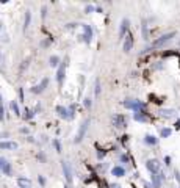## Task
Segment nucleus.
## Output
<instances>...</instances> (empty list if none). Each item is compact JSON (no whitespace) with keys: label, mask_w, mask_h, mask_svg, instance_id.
Wrapping results in <instances>:
<instances>
[{"label":"nucleus","mask_w":180,"mask_h":188,"mask_svg":"<svg viewBox=\"0 0 180 188\" xmlns=\"http://www.w3.org/2000/svg\"><path fill=\"white\" fill-rule=\"evenodd\" d=\"M56 111L60 114V118H63V119H71L72 118V113L66 107H56Z\"/></svg>","instance_id":"4"},{"label":"nucleus","mask_w":180,"mask_h":188,"mask_svg":"<svg viewBox=\"0 0 180 188\" xmlns=\"http://www.w3.org/2000/svg\"><path fill=\"white\" fill-rule=\"evenodd\" d=\"M30 21H31V11H27V13H25V21H24V31L28 30Z\"/></svg>","instance_id":"10"},{"label":"nucleus","mask_w":180,"mask_h":188,"mask_svg":"<svg viewBox=\"0 0 180 188\" xmlns=\"http://www.w3.org/2000/svg\"><path fill=\"white\" fill-rule=\"evenodd\" d=\"M17 185L20 188H31V180L27 177H19L17 179Z\"/></svg>","instance_id":"6"},{"label":"nucleus","mask_w":180,"mask_h":188,"mask_svg":"<svg viewBox=\"0 0 180 188\" xmlns=\"http://www.w3.org/2000/svg\"><path fill=\"white\" fill-rule=\"evenodd\" d=\"M85 107H91V100L89 99H85Z\"/></svg>","instance_id":"17"},{"label":"nucleus","mask_w":180,"mask_h":188,"mask_svg":"<svg viewBox=\"0 0 180 188\" xmlns=\"http://www.w3.org/2000/svg\"><path fill=\"white\" fill-rule=\"evenodd\" d=\"M53 144H55V148H56V152H61V148H60V143H58V141H53Z\"/></svg>","instance_id":"16"},{"label":"nucleus","mask_w":180,"mask_h":188,"mask_svg":"<svg viewBox=\"0 0 180 188\" xmlns=\"http://www.w3.org/2000/svg\"><path fill=\"white\" fill-rule=\"evenodd\" d=\"M83 30H85V41H86V43H89V41H91V36H92V31H91V27L89 25H86V24H83Z\"/></svg>","instance_id":"7"},{"label":"nucleus","mask_w":180,"mask_h":188,"mask_svg":"<svg viewBox=\"0 0 180 188\" xmlns=\"http://www.w3.org/2000/svg\"><path fill=\"white\" fill-rule=\"evenodd\" d=\"M0 171H2L3 174H6V176H10L11 174V165L6 162L5 158L0 157Z\"/></svg>","instance_id":"2"},{"label":"nucleus","mask_w":180,"mask_h":188,"mask_svg":"<svg viewBox=\"0 0 180 188\" xmlns=\"http://www.w3.org/2000/svg\"><path fill=\"white\" fill-rule=\"evenodd\" d=\"M63 172L66 176V180L71 182V169H69V163L67 162H63Z\"/></svg>","instance_id":"8"},{"label":"nucleus","mask_w":180,"mask_h":188,"mask_svg":"<svg viewBox=\"0 0 180 188\" xmlns=\"http://www.w3.org/2000/svg\"><path fill=\"white\" fill-rule=\"evenodd\" d=\"M11 110L14 111V114H16V116H19V114H20L19 105H17V102H16V100H13V102H11Z\"/></svg>","instance_id":"11"},{"label":"nucleus","mask_w":180,"mask_h":188,"mask_svg":"<svg viewBox=\"0 0 180 188\" xmlns=\"http://www.w3.org/2000/svg\"><path fill=\"white\" fill-rule=\"evenodd\" d=\"M58 63H60V58H58L56 55H53V57L50 58V66H52V67H56Z\"/></svg>","instance_id":"12"},{"label":"nucleus","mask_w":180,"mask_h":188,"mask_svg":"<svg viewBox=\"0 0 180 188\" xmlns=\"http://www.w3.org/2000/svg\"><path fill=\"white\" fill-rule=\"evenodd\" d=\"M39 182H41L42 185H44V183H46V180H44V177H41V176H39Z\"/></svg>","instance_id":"19"},{"label":"nucleus","mask_w":180,"mask_h":188,"mask_svg":"<svg viewBox=\"0 0 180 188\" xmlns=\"http://www.w3.org/2000/svg\"><path fill=\"white\" fill-rule=\"evenodd\" d=\"M88 124H89V121L86 119L82 126H80V129H78V133H77V138H75V143H80V141L83 140V136H85V133H86V129H88Z\"/></svg>","instance_id":"1"},{"label":"nucleus","mask_w":180,"mask_h":188,"mask_svg":"<svg viewBox=\"0 0 180 188\" xmlns=\"http://www.w3.org/2000/svg\"><path fill=\"white\" fill-rule=\"evenodd\" d=\"M33 116H35V111H33V110H30V108H27V110H25L24 118H25V119H31Z\"/></svg>","instance_id":"13"},{"label":"nucleus","mask_w":180,"mask_h":188,"mask_svg":"<svg viewBox=\"0 0 180 188\" xmlns=\"http://www.w3.org/2000/svg\"><path fill=\"white\" fill-rule=\"evenodd\" d=\"M113 172H114V174H118V176H121V174H122L124 171H122L121 168H116V169H113Z\"/></svg>","instance_id":"15"},{"label":"nucleus","mask_w":180,"mask_h":188,"mask_svg":"<svg viewBox=\"0 0 180 188\" xmlns=\"http://www.w3.org/2000/svg\"><path fill=\"white\" fill-rule=\"evenodd\" d=\"M3 119H5V113H3V107L0 104V121H3Z\"/></svg>","instance_id":"14"},{"label":"nucleus","mask_w":180,"mask_h":188,"mask_svg":"<svg viewBox=\"0 0 180 188\" xmlns=\"http://www.w3.org/2000/svg\"><path fill=\"white\" fill-rule=\"evenodd\" d=\"M0 149L14 150V149H17V143H14V141H0Z\"/></svg>","instance_id":"3"},{"label":"nucleus","mask_w":180,"mask_h":188,"mask_svg":"<svg viewBox=\"0 0 180 188\" xmlns=\"http://www.w3.org/2000/svg\"><path fill=\"white\" fill-rule=\"evenodd\" d=\"M47 85H49V79H44V80L41 82V83L38 85V86H33V89H31V91H33L35 94H38V93H42V91L46 89V86H47Z\"/></svg>","instance_id":"5"},{"label":"nucleus","mask_w":180,"mask_h":188,"mask_svg":"<svg viewBox=\"0 0 180 188\" xmlns=\"http://www.w3.org/2000/svg\"><path fill=\"white\" fill-rule=\"evenodd\" d=\"M63 79H64V65H61L60 66V69H58V74H56V80H58V83H63Z\"/></svg>","instance_id":"9"},{"label":"nucleus","mask_w":180,"mask_h":188,"mask_svg":"<svg viewBox=\"0 0 180 188\" xmlns=\"http://www.w3.org/2000/svg\"><path fill=\"white\" fill-rule=\"evenodd\" d=\"M92 10H94V8H92V6H86V8H85V11H86V13H91Z\"/></svg>","instance_id":"18"}]
</instances>
